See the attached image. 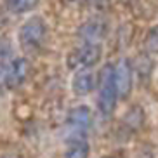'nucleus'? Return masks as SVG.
Masks as SVG:
<instances>
[{
    "mask_svg": "<svg viewBox=\"0 0 158 158\" xmlns=\"http://www.w3.org/2000/svg\"><path fill=\"white\" fill-rule=\"evenodd\" d=\"M30 70H31V66H30V61L26 57H14L9 61V64L5 68L2 82L7 89H18L28 80Z\"/></svg>",
    "mask_w": 158,
    "mask_h": 158,
    "instance_id": "nucleus-5",
    "label": "nucleus"
},
{
    "mask_svg": "<svg viewBox=\"0 0 158 158\" xmlns=\"http://www.w3.org/2000/svg\"><path fill=\"white\" fill-rule=\"evenodd\" d=\"M90 127H92V111L85 104L75 106L66 116V139H68V143L85 141Z\"/></svg>",
    "mask_w": 158,
    "mask_h": 158,
    "instance_id": "nucleus-3",
    "label": "nucleus"
},
{
    "mask_svg": "<svg viewBox=\"0 0 158 158\" xmlns=\"http://www.w3.org/2000/svg\"><path fill=\"white\" fill-rule=\"evenodd\" d=\"M106 33V26L101 23V21H89L85 23L78 31V37L82 38L84 44H101L102 37Z\"/></svg>",
    "mask_w": 158,
    "mask_h": 158,
    "instance_id": "nucleus-8",
    "label": "nucleus"
},
{
    "mask_svg": "<svg viewBox=\"0 0 158 158\" xmlns=\"http://www.w3.org/2000/svg\"><path fill=\"white\" fill-rule=\"evenodd\" d=\"M38 5V0H7V7L14 14H24L30 12Z\"/></svg>",
    "mask_w": 158,
    "mask_h": 158,
    "instance_id": "nucleus-10",
    "label": "nucleus"
},
{
    "mask_svg": "<svg viewBox=\"0 0 158 158\" xmlns=\"http://www.w3.org/2000/svg\"><path fill=\"white\" fill-rule=\"evenodd\" d=\"M115 82L118 89V98L127 99L134 87V70L129 59H120L115 66Z\"/></svg>",
    "mask_w": 158,
    "mask_h": 158,
    "instance_id": "nucleus-6",
    "label": "nucleus"
},
{
    "mask_svg": "<svg viewBox=\"0 0 158 158\" xmlns=\"http://www.w3.org/2000/svg\"><path fill=\"white\" fill-rule=\"evenodd\" d=\"M96 78L90 70H78L71 80V89L77 96H87L94 90Z\"/></svg>",
    "mask_w": 158,
    "mask_h": 158,
    "instance_id": "nucleus-7",
    "label": "nucleus"
},
{
    "mask_svg": "<svg viewBox=\"0 0 158 158\" xmlns=\"http://www.w3.org/2000/svg\"><path fill=\"white\" fill-rule=\"evenodd\" d=\"M104 158H108V156H104Z\"/></svg>",
    "mask_w": 158,
    "mask_h": 158,
    "instance_id": "nucleus-12",
    "label": "nucleus"
},
{
    "mask_svg": "<svg viewBox=\"0 0 158 158\" xmlns=\"http://www.w3.org/2000/svg\"><path fill=\"white\" fill-rule=\"evenodd\" d=\"M102 47L101 44H82L75 47L73 51L68 54L66 63L71 70H90L101 61Z\"/></svg>",
    "mask_w": 158,
    "mask_h": 158,
    "instance_id": "nucleus-4",
    "label": "nucleus"
},
{
    "mask_svg": "<svg viewBox=\"0 0 158 158\" xmlns=\"http://www.w3.org/2000/svg\"><path fill=\"white\" fill-rule=\"evenodd\" d=\"M90 146L87 141H71L64 153V158H89Z\"/></svg>",
    "mask_w": 158,
    "mask_h": 158,
    "instance_id": "nucleus-9",
    "label": "nucleus"
},
{
    "mask_svg": "<svg viewBox=\"0 0 158 158\" xmlns=\"http://www.w3.org/2000/svg\"><path fill=\"white\" fill-rule=\"evenodd\" d=\"M47 33H49V30H47V23L44 21V18L33 16L19 28V45L24 52H30V54L38 52L47 42Z\"/></svg>",
    "mask_w": 158,
    "mask_h": 158,
    "instance_id": "nucleus-2",
    "label": "nucleus"
},
{
    "mask_svg": "<svg viewBox=\"0 0 158 158\" xmlns=\"http://www.w3.org/2000/svg\"><path fill=\"white\" fill-rule=\"evenodd\" d=\"M118 89L115 82V66L104 64L98 78V110L102 118L111 116L118 102Z\"/></svg>",
    "mask_w": 158,
    "mask_h": 158,
    "instance_id": "nucleus-1",
    "label": "nucleus"
},
{
    "mask_svg": "<svg viewBox=\"0 0 158 158\" xmlns=\"http://www.w3.org/2000/svg\"><path fill=\"white\" fill-rule=\"evenodd\" d=\"M144 51L149 54H158V24H155L153 28H149V31L144 37Z\"/></svg>",
    "mask_w": 158,
    "mask_h": 158,
    "instance_id": "nucleus-11",
    "label": "nucleus"
}]
</instances>
